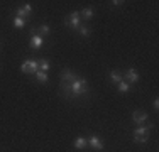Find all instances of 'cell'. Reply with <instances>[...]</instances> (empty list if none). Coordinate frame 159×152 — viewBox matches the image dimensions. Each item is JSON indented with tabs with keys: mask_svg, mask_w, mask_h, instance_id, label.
<instances>
[{
	"mask_svg": "<svg viewBox=\"0 0 159 152\" xmlns=\"http://www.w3.org/2000/svg\"><path fill=\"white\" fill-rule=\"evenodd\" d=\"M90 86L88 81L81 76H78L75 81L71 83H61V95L64 98H78V96H85L88 95Z\"/></svg>",
	"mask_w": 159,
	"mask_h": 152,
	"instance_id": "cell-1",
	"label": "cell"
},
{
	"mask_svg": "<svg viewBox=\"0 0 159 152\" xmlns=\"http://www.w3.org/2000/svg\"><path fill=\"white\" fill-rule=\"evenodd\" d=\"M20 71L24 74H36L39 71V61L36 59H25L20 64Z\"/></svg>",
	"mask_w": 159,
	"mask_h": 152,
	"instance_id": "cell-2",
	"label": "cell"
},
{
	"mask_svg": "<svg viewBox=\"0 0 159 152\" xmlns=\"http://www.w3.org/2000/svg\"><path fill=\"white\" fill-rule=\"evenodd\" d=\"M81 17H80V10H73L71 14H68L66 15V19H64V24L68 25V27H71V29H76L78 30V27L81 24Z\"/></svg>",
	"mask_w": 159,
	"mask_h": 152,
	"instance_id": "cell-3",
	"label": "cell"
},
{
	"mask_svg": "<svg viewBox=\"0 0 159 152\" xmlns=\"http://www.w3.org/2000/svg\"><path fill=\"white\" fill-rule=\"evenodd\" d=\"M124 81H127L129 85H135V83H139V79H141V76H139L137 69L135 68H129V69L124 73Z\"/></svg>",
	"mask_w": 159,
	"mask_h": 152,
	"instance_id": "cell-4",
	"label": "cell"
},
{
	"mask_svg": "<svg viewBox=\"0 0 159 152\" xmlns=\"http://www.w3.org/2000/svg\"><path fill=\"white\" fill-rule=\"evenodd\" d=\"M147 118H149V115H147L146 112H142V110H135V112H132V122H134L135 125H146Z\"/></svg>",
	"mask_w": 159,
	"mask_h": 152,
	"instance_id": "cell-5",
	"label": "cell"
},
{
	"mask_svg": "<svg viewBox=\"0 0 159 152\" xmlns=\"http://www.w3.org/2000/svg\"><path fill=\"white\" fill-rule=\"evenodd\" d=\"M86 140H88V145L92 147L93 150H103V147H105L103 140H102L98 135H92V137H88Z\"/></svg>",
	"mask_w": 159,
	"mask_h": 152,
	"instance_id": "cell-6",
	"label": "cell"
},
{
	"mask_svg": "<svg viewBox=\"0 0 159 152\" xmlns=\"http://www.w3.org/2000/svg\"><path fill=\"white\" fill-rule=\"evenodd\" d=\"M59 78H61V83H71V81H75V79L78 78V74L75 73V71L64 68V69L61 71V74H59Z\"/></svg>",
	"mask_w": 159,
	"mask_h": 152,
	"instance_id": "cell-7",
	"label": "cell"
},
{
	"mask_svg": "<svg viewBox=\"0 0 159 152\" xmlns=\"http://www.w3.org/2000/svg\"><path fill=\"white\" fill-rule=\"evenodd\" d=\"M32 12V7H31V3H25L24 7H20V9H17L16 12H14V17H20V19H25V17H29Z\"/></svg>",
	"mask_w": 159,
	"mask_h": 152,
	"instance_id": "cell-8",
	"label": "cell"
},
{
	"mask_svg": "<svg viewBox=\"0 0 159 152\" xmlns=\"http://www.w3.org/2000/svg\"><path fill=\"white\" fill-rule=\"evenodd\" d=\"M43 46H44V39L39 36V34L31 37V44H29V47H31L32 51H39V49H43Z\"/></svg>",
	"mask_w": 159,
	"mask_h": 152,
	"instance_id": "cell-9",
	"label": "cell"
},
{
	"mask_svg": "<svg viewBox=\"0 0 159 152\" xmlns=\"http://www.w3.org/2000/svg\"><path fill=\"white\" fill-rule=\"evenodd\" d=\"M151 128H152V125H151V123L149 125H141V127H137L134 130V135L135 137H147V135H149Z\"/></svg>",
	"mask_w": 159,
	"mask_h": 152,
	"instance_id": "cell-10",
	"label": "cell"
},
{
	"mask_svg": "<svg viewBox=\"0 0 159 152\" xmlns=\"http://www.w3.org/2000/svg\"><path fill=\"white\" fill-rule=\"evenodd\" d=\"M75 149H78V150H83V149H86V147H88V140L85 139V137H76V139H75Z\"/></svg>",
	"mask_w": 159,
	"mask_h": 152,
	"instance_id": "cell-11",
	"label": "cell"
},
{
	"mask_svg": "<svg viewBox=\"0 0 159 152\" xmlns=\"http://www.w3.org/2000/svg\"><path fill=\"white\" fill-rule=\"evenodd\" d=\"M110 81L115 83V85H119L120 81H122V71L119 69H112L110 71Z\"/></svg>",
	"mask_w": 159,
	"mask_h": 152,
	"instance_id": "cell-12",
	"label": "cell"
},
{
	"mask_svg": "<svg viewBox=\"0 0 159 152\" xmlns=\"http://www.w3.org/2000/svg\"><path fill=\"white\" fill-rule=\"evenodd\" d=\"M93 15H95V12H93V9H90V7H86V9H83L81 12H80V17L85 19V20H90V19H93Z\"/></svg>",
	"mask_w": 159,
	"mask_h": 152,
	"instance_id": "cell-13",
	"label": "cell"
},
{
	"mask_svg": "<svg viewBox=\"0 0 159 152\" xmlns=\"http://www.w3.org/2000/svg\"><path fill=\"white\" fill-rule=\"evenodd\" d=\"M37 32H39V36H41V37L49 36V34H51V27H49L48 24H43L41 27H37Z\"/></svg>",
	"mask_w": 159,
	"mask_h": 152,
	"instance_id": "cell-14",
	"label": "cell"
},
{
	"mask_svg": "<svg viewBox=\"0 0 159 152\" xmlns=\"http://www.w3.org/2000/svg\"><path fill=\"white\" fill-rule=\"evenodd\" d=\"M34 76H36V79H37V81H39V83H48V73H44V71H37V73L36 74H34Z\"/></svg>",
	"mask_w": 159,
	"mask_h": 152,
	"instance_id": "cell-15",
	"label": "cell"
},
{
	"mask_svg": "<svg viewBox=\"0 0 159 152\" xmlns=\"http://www.w3.org/2000/svg\"><path fill=\"white\" fill-rule=\"evenodd\" d=\"M129 88H130V85H129L127 81H124V79L119 83V85H117V90H119L120 93H127V91H129Z\"/></svg>",
	"mask_w": 159,
	"mask_h": 152,
	"instance_id": "cell-16",
	"label": "cell"
},
{
	"mask_svg": "<svg viewBox=\"0 0 159 152\" xmlns=\"http://www.w3.org/2000/svg\"><path fill=\"white\" fill-rule=\"evenodd\" d=\"M12 24H14V27H16V29H22V27L25 25V19L14 17V22H12Z\"/></svg>",
	"mask_w": 159,
	"mask_h": 152,
	"instance_id": "cell-17",
	"label": "cell"
},
{
	"mask_svg": "<svg viewBox=\"0 0 159 152\" xmlns=\"http://www.w3.org/2000/svg\"><path fill=\"white\" fill-rule=\"evenodd\" d=\"M78 32H80V36L88 37V36H90V27H88V25H80V27H78Z\"/></svg>",
	"mask_w": 159,
	"mask_h": 152,
	"instance_id": "cell-18",
	"label": "cell"
},
{
	"mask_svg": "<svg viewBox=\"0 0 159 152\" xmlns=\"http://www.w3.org/2000/svg\"><path fill=\"white\" fill-rule=\"evenodd\" d=\"M39 69L44 71V73H48V71H49V61L48 59H41L39 61Z\"/></svg>",
	"mask_w": 159,
	"mask_h": 152,
	"instance_id": "cell-19",
	"label": "cell"
},
{
	"mask_svg": "<svg viewBox=\"0 0 159 152\" xmlns=\"http://www.w3.org/2000/svg\"><path fill=\"white\" fill-rule=\"evenodd\" d=\"M132 140H134L135 144H141V145H144V144L149 142V137H135L134 135V139H132Z\"/></svg>",
	"mask_w": 159,
	"mask_h": 152,
	"instance_id": "cell-20",
	"label": "cell"
},
{
	"mask_svg": "<svg viewBox=\"0 0 159 152\" xmlns=\"http://www.w3.org/2000/svg\"><path fill=\"white\" fill-rule=\"evenodd\" d=\"M124 3H125L124 0H113V2H112V5H115V7H120V5H124Z\"/></svg>",
	"mask_w": 159,
	"mask_h": 152,
	"instance_id": "cell-21",
	"label": "cell"
},
{
	"mask_svg": "<svg viewBox=\"0 0 159 152\" xmlns=\"http://www.w3.org/2000/svg\"><path fill=\"white\" fill-rule=\"evenodd\" d=\"M152 106H154V110H159V100H157V98H156V100H154Z\"/></svg>",
	"mask_w": 159,
	"mask_h": 152,
	"instance_id": "cell-22",
	"label": "cell"
}]
</instances>
